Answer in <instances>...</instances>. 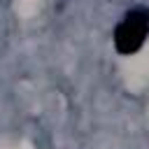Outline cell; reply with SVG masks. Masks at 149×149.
<instances>
[{"instance_id":"cell-1","label":"cell","mask_w":149,"mask_h":149,"mask_svg":"<svg viewBox=\"0 0 149 149\" xmlns=\"http://www.w3.org/2000/svg\"><path fill=\"white\" fill-rule=\"evenodd\" d=\"M149 35V9L135 7L126 12V16L114 28V47L119 54H135Z\"/></svg>"}]
</instances>
